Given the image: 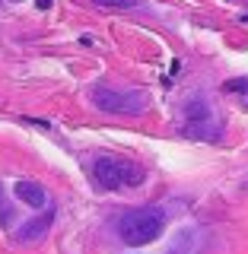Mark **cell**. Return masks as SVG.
I'll use <instances>...</instances> for the list:
<instances>
[{"label": "cell", "mask_w": 248, "mask_h": 254, "mask_svg": "<svg viewBox=\"0 0 248 254\" xmlns=\"http://www.w3.org/2000/svg\"><path fill=\"white\" fill-rule=\"evenodd\" d=\"M92 178L95 188L102 190H121V188H140L147 172L131 159H118V156H102L92 162Z\"/></svg>", "instance_id": "6da1fadb"}, {"label": "cell", "mask_w": 248, "mask_h": 254, "mask_svg": "<svg viewBox=\"0 0 248 254\" xmlns=\"http://www.w3.org/2000/svg\"><path fill=\"white\" fill-rule=\"evenodd\" d=\"M165 222L159 210H150V206H140V210H127L121 219H118V238L131 248H140V245H150L163 235Z\"/></svg>", "instance_id": "7a4b0ae2"}, {"label": "cell", "mask_w": 248, "mask_h": 254, "mask_svg": "<svg viewBox=\"0 0 248 254\" xmlns=\"http://www.w3.org/2000/svg\"><path fill=\"white\" fill-rule=\"evenodd\" d=\"M89 99L99 111H108V115H140L147 108L143 92H118V89H108V86H95Z\"/></svg>", "instance_id": "3957f363"}, {"label": "cell", "mask_w": 248, "mask_h": 254, "mask_svg": "<svg viewBox=\"0 0 248 254\" xmlns=\"http://www.w3.org/2000/svg\"><path fill=\"white\" fill-rule=\"evenodd\" d=\"M51 222H54V213H51V210H48V213H38L35 219L22 222V226H19V232H16L13 238H16L19 245H32V242H38V238H45V235H48Z\"/></svg>", "instance_id": "277c9868"}, {"label": "cell", "mask_w": 248, "mask_h": 254, "mask_svg": "<svg viewBox=\"0 0 248 254\" xmlns=\"http://www.w3.org/2000/svg\"><path fill=\"white\" fill-rule=\"evenodd\" d=\"M181 133H185L188 140H204V143H217L223 137V127L213 121V118H201V121H185L181 127Z\"/></svg>", "instance_id": "5b68a950"}, {"label": "cell", "mask_w": 248, "mask_h": 254, "mask_svg": "<svg viewBox=\"0 0 248 254\" xmlns=\"http://www.w3.org/2000/svg\"><path fill=\"white\" fill-rule=\"evenodd\" d=\"M13 194H16V200H22L26 206H32V210H45L48 206V194H45V188L38 185V181H16L13 185Z\"/></svg>", "instance_id": "8992f818"}, {"label": "cell", "mask_w": 248, "mask_h": 254, "mask_svg": "<svg viewBox=\"0 0 248 254\" xmlns=\"http://www.w3.org/2000/svg\"><path fill=\"white\" fill-rule=\"evenodd\" d=\"M172 251L175 254H197V251H201V232L191 229V226L178 229L175 238H172Z\"/></svg>", "instance_id": "52a82bcc"}, {"label": "cell", "mask_w": 248, "mask_h": 254, "mask_svg": "<svg viewBox=\"0 0 248 254\" xmlns=\"http://www.w3.org/2000/svg\"><path fill=\"white\" fill-rule=\"evenodd\" d=\"M181 115H185V121H201V118H210V105L204 99H188Z\"/></svg>", "instance_id": "ba28073f"}, {"label": "cell", "mask_w": 248, "mask_h": 254, "mask_svg": "<svg viewBox=\"0 0 248 254\" xmlns=\"http://www.w3.org/2000/svg\"><path fill=\"white\" fill-rule=\"evenodd\" d=\"M99 6H108V10H131L137 6V0H95Z\"/></svg>", "instance_id": "9c48e42d"}, {"label": "cell", "mask_w": 248, "mask_h": 254, "mask_svg": "<svg viewBox=\"0 0 248 254\" xmlns=\"http://www.w3.org/2000/svg\"><path fill=\"white\" fill-rule=\"evenodd\" d=\"M223 89H226V92H245V89H248V76L229 79V83H223Z\"/></svg>", "instance_id": "30bf717a"}, {"label": "cell", "mask_w": 248, "mask_h": 254, "mask_svg": "<svg viewBox=\"0 0 248 254\" xmlns=\"http://www.w3.org/2000/svg\"><path fill=\"white\" fill-rule=\"evenodd\" d=\"M22 121H26V124H35V127H51L48 121H32V118H22Z\"/></svg>", "instance_id": "8fae6325"}, {"label": "cell", "mask_w": 248, "mask_h": 254, "mask_svg": "<svg viewBox=\"0 0 248 254\" xmlns=\"http://www.w3.org/2000/svg\"><path fill=\"white\" fill-rule=\"evenodd\" d=\"M35 6H38V10H48V6H51V0H35Z\"/></svg>", "instance_id": "7c38bea8"}]
</instances>
